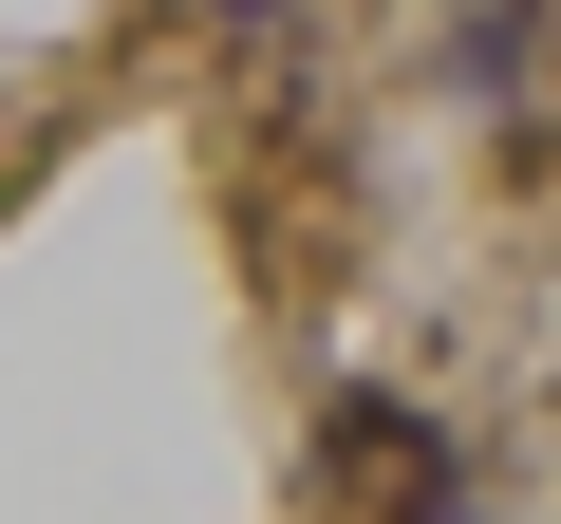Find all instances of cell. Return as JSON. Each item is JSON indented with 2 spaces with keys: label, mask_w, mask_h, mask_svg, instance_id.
<instances>
[{
  "label": "cell",
  "mask_w": 561,
  "mask_h": 524,
  "mask_svg": "<svg viewBox=\"0 0 561 524\" xmlns=\"http://www.w3.org/2000/svg\"><path fill=\"white\" fill-rule=\"evenodd\" d=\"M243 20H262V0H243Z\"/></svg>",
  "instance_id": "obj_1"
}]
</instances>
